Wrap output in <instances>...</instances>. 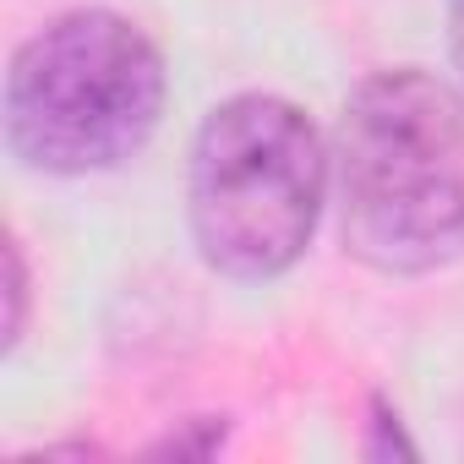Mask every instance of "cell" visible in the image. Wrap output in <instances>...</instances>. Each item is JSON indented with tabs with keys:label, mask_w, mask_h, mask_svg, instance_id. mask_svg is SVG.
<instances>
[{
	"label": "cell",
	"mask_w": 464,
	"mask_h": 464,
	"mask_svg": "<svg viewBox=\"0 0 464 464\" xmlns=\"http://www.w3.org/2000/svg\"><path fill=\"white\" fill-rule=\"evenodd\" d=\"M344 246L382 274L464 257V93L399 66L366 77L334 131Z\"/></svg>",
	"instance_id": "6da1fadb"
},
{
	"label": "cell",
	"mask_w": 464,
	"mask_h": 464,
	"mask_svg": "<svg viewBox=\"0 0 464 464\" xmlns=\"http://www.w3.org/2000/svg\"><path fill=\"white\" fill-rule=\"evenodd\" d=\"M164 115L159 44L110 6L44 23L6 72V142L28 169L99 175L142 153Z\"/></svg>",
	"instance_id": "7a4b0ae2"
},
{
	"label": "cell",
	"mask_w": 464,
	"mask_h": 464,
	"mask_svg": "<svg viewBox=\"0 0 464 464\" xmlns=\"http://www.w3.org/2000/svg\"><path fill=\"white\" fill-rule=\"evenodd\" d=\"M334 153L312 115L274 93L218 104L191 148V236L208 268L274 279L301 263L328 202Z\"/></svg>",
	"instance_id": "3957f363"
},
{
	"label": "cell",
	"mask_w": 464,
	"mask_h": 464,
	"mask_svg": "<svg viewBox=\"0 0 464 464\" xmlns=\"http://www.w3.org/2000/svg\"><path fill=\"white\" fill-rule=\"evenodd\" d=\"M6 301H12V317H6V350H12L23 339V312H28V268L17 241H6Z\"/></svg>",
	"instance_id": "277c9868"
},
{
	"label": "cell",
	"mask_w": 464,
	"mask_h": 464,
	"mask_svg": "<svg viewBox=\"0 0 464 464\" xmlns=\"http://www.w3.org/2000/svg\"><path fill=\"white\" fill-rule=\"evenodd\" d=\"M448 44H453L459 72H464V0H448Z\"/></svg>",
	"instance_id": "5b68a950"
}]
</instances>
